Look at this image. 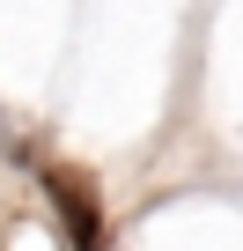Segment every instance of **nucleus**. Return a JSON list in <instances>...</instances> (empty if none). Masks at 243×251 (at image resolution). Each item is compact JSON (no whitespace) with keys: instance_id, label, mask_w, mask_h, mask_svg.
I'll return each instance as SVG.
<instances>
[{"instance_id":"1","label":"nucleus","mask_w":243,"mask_h":251,"mask_svg":"<svg viewBox=\"0 0 243 251\" xmlns=\"http://www.w3.org/2000/svg\"><path fill=\"white\" fill-rule=\"evenodd\" d=\"M44 192H52V207H59L66 244H74V251H103V207H96V185H88L81 170H66V163H44Z\"/></svg>"}]
</instances>
